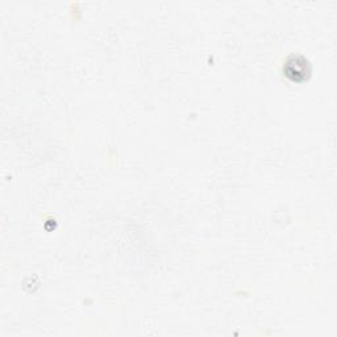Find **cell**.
<instances>
[{"label":"cell","instance_id":"obj_1","mask_svg":"<svg viewBox=\"0 0 337 337\" xmlns=\"http://www.w3.org/2000/svg\"><path fill=\"white\" fill-rule=\"evenodd\" d=\"M292 58H294V62L296 63V66L292 63L291 59H289L286 63V72H287V75L295 80L296 79V76L303 75L304 74V72H300V68L306 69V66H307V61L303 58L302 59V62H299V61H298V57H292Z\"/></svg>","mask_w":337,"mask_h":337}]
</instances>
